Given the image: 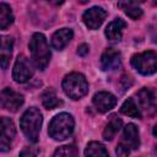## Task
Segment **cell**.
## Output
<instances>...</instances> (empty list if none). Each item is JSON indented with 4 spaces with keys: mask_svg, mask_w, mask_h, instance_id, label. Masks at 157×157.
I'll return each mask as SVG.
<instances>
[{
    "mask_svg": "<svg viewBox=\"0 0 157 157\" xmlns=\"http://www.w3.org/2000/svg\"><path fill=\"white\" fill-rule=\"evenodd\" d=\"M42 123H43L42 113L36 107L28 108L21 117V120H20L21 130L25 134V136L33 144H36L39 139Z\"/></svg>",
    "mask_w": 157,
    "mask_h": 157,
    "instance_id": "6da1fadb",
    "label": "cell"
},
{
    "mask_svg": "<svg viewBox=\"0 0 157 157\" xmlns=\"http://www.w3.org/2000/svg\"><path fill=\"white\" fill-rule=\"evenodd\" d=\"M31 59L34 66L39 70H44L50 61V50L47 38L42 33H34L29 40Z\"/></svg>",
    "mask_w": 157,
    "mask_h": 157,
    "instance_id": "7a4b0ae2",
    "label": "cell"
},
{
    "mask_svg": "<svg viewBox=\"0 0 157 157\" xmlns=\"http://www.w3.org/2000/svg\"><path fill=\"white\" fill-rule=\"evenodd\" d=\"M74 126H75V121L72 115L69 113H60L52 119L48 132L50 137H53L54 140L61 141L67 139L72 134Z\"/></svg>",
    "mask_w": 157,
    "mask_h": 157,
    "instance_id": "3957f363",
    "label": "cell"
},
{
    "mask_svg": "<svg viewBox=\"0 0 157 157\" xmlns=\"http://www.w3.org/2000/svg\"><path fill=\"white\" fill-rule=\"evenodd\" d=\"M63 90L71 99H81L88 92V83L86 77L80 72H71L63 80Z\"/></svg>",
    "mask_w": 157,
    "mask_h": 157,
    "instance_id": "277c9868",
    "label": "cell"
},
{
    "mask_svg": "<svg viewBox=\"0 0 157 157\" xmlns=\"http://www.w3.org/2000/svg\"><path fill=\"white\" fill-rule=\"evenodd\" d=\"M132 67L141 75H152L157 71V52L147 50L131 58Z\"/></svg>",
    "mask_w": 157,
    "mask_h": 157,
    "instance_id": "5b68a950",
    "label": "cell"
},
{
    "mask_svg": "<svg viewBox=\"0 0 157 157\" xmlns=\"http://www.w3.org/2000/svg\"><path fill=\"white\" fill-rule=\"evenodd\" d=\"M33 76V67L32 64L29 63V60L23 56V55H18L13 69H12V77L17 83H25L27 82L31 77Z\"/></svg>",
    "mask_w": 157,
    "mask_h": 157,
    "instance_id": "8992f818",
    "label": "cell"
},
{
    "mask_svg": "<svg viewBox=\"0 0 157 157\" xmlns=\"http://www.w3.org/2000/svg\"><path fill=\"white\" fill-rule=\"evenodd\" d=\"M23 104V96L11 88H4L1 91V107L9 112H17Z\"/></svg>",
    "mask_w": 157,
    "mask_h": 157,
    "instance_id": "52a82bcc",
    "label": "cell"
},
{
    "mask_svg": "<svg viewBox=\"0 0 157 157\" xmlns=\"http://www.w3.org/2000/svg\"><path fill=\"white\" fill-rule=\"evenodd\" d=\"M16 135V129L11 119L2 117L1 118V139H0V150L6 152L11 148V142Z\"/></svg>",
    "mask_w": 157,
    "mask_h": 157,
    "instance_id": "ba28073f",
    "label": "cell"
},
{
    "mask_svg": "<svg viewBox=\"0 0 157 157\" xmlns=\"http://www.w3.org/2000/svg\"><path fill=\"white\" fill-rule=\"evenodd\" d=\"M105 16H107V12L102 7L93 6L87 11H85V13L82 15V20H83V23L90 29H97L103 23Z\"/></svg>",
    "mask_w": 157,
    "mask_h": 157,
    "instance_id": "9c48e42d",
    "label": "cell"
},
{
    "mask_svg": "<svg viewBox=\"0 0 157 157\" xmlns=\"http://www.w3.org/2000/svg\"><path fill=\"white\" fill-rule=\"evenodd\" d=\"M121 64V56L120 53L113 48L107 49L101 58V66L102 70L104 71H114L117 69H119Z\"/></svg>",
    "mask_w": 157,
    "mask_h": 157,
    "instance_id": "30bf717a",
    "label": "cell"
},
{
    "mask_svg": "<svg viewBox=\"0 0 157 157\" xmlns=\"http://www.w3.org/2000/svg\"><path fill=\"white\" fill-rule=\"evenodd\" d=\"M93 104L98 112L105 113L114 108V105L117 104V98L109 92H98L93 96Z\"/></svg>",
    "mask_w": 157,
    "mask_h": 157,
    "instance_id": "8fae6325",
    "label": "cell"
},
{
    "mask_svg": "<svg viewBox=\"0 0 157 157\" xmlns=\"http://www.w3.org/2000/svg\"><path fill=\"white\" fill-rule=\"evenodd\" d=\"M121 144L129 147L130 150H136L140 146V137H139V130L135 124H128L124 128L123 131V139Z\"/></svg>",
    "mask_w": 157,
    "mask_h": 157,
    "instance_id": "7c38bea8",
    "label": "cell"
},
{
    "mask_svg": "<svg viewBox=\"0 0 157 157\" xmlns=\"http://www.w3.org/2000/svg\"><path fill=\"white\" fill-rule=\"evenodd\" d=\"M72 37H74L72 29H70V28H61V29L56 31L52 36V45L56 50H63L69 44V42L72 39Z\"/></svg>",
    "mask_w": 157,
    "mask_h": 157,
    "instance_id": "4fadbf2b",
    "label": "cell"
},
{
    "mask_svg": "<svg viewBox=\"0 0 157 157\" xmlns=\"http://www.w3.org/2000/svg\"><path fill=\"white\" fill-rule=\"evenodd\" d=\"M126 27V22L121 18H115L114 21H112L107 27H105V37L109 40L113 42H119L123 37V31Z\"/></svg>",
    "mask_w": 157,
    "mask_h": 157,
    "instance_id": "5bb4252c",
    "label": "cell"
},
{
    "mask_svg": "<svg viewBox=\"0 0 157 157\" xmlns=\"http://www.w3.org/2000/svg\"><path fill=\"white\" fill-rule=\"evenodd\" d=\"M12 48H13V39L11 37H1V49H0V63L1 67L5 70L7 69L12 54Z\"/></svg>",
    "mask_w": 157,
    "mask_h": 157,
    "instance_id": "9a60e30c",
    "label": "cell"
},
{
    "mask_svg": "<svg viewBox=\"0 0 157 157\" xmlns=\"http://www.w3.org/2000/svg\"><path fill=\"white\" fill-rule=\"evenodd\" d=\"M118 7L121 9L132 20H139L142 16V10L140 9V6L132 1V0H120L118 2Z\"/></svg>",
    "mask_w": 157,
    "mask_h": 157,
    "instance_id": "2e32d148",
    "label": "cell"
},
{
    "mask_svg": "<svg viewBox=\"0 0 157 157\" xmlns=\"http://www.w3.org/2000/svg\"><path fill=\"white\" fill-rule=\"evenodd\" d=\"M121 126H123L121 119H119L117 117H112V119L108 121V124L105 125V128L103 130V139L107 141L113 140V137L121 129Z\"/></svg>",
    "mask_w": 157,
    "mask_h": 157,
    "instance_id": "e0dca14e",
    "label": "cell"
},
{
    "mask_svg": "<svg viewBox=\"0 0 157 157\" xmlns=\"http://www.w3.org/2000/svg\"><path fill=\"white\" fill-rule=\"evenodd\" d=\"M12 23H13V13H12L11 7L7 4L1 2V5H0V28L6 29Z\"/></svg>",
    "mask_w": 157,
    "mask_h": 157,
    "instance_id": "ac0fdd59",
    "label": "cell"
},
{
    "mask_svg": "<svg viewBox=\"0 0 157 157\" xmlns=\"http://www.w3.org/2000/svg\"><path fill=\"white\" fill-rule=\"evenodd\" d=\"M120 112L123 114H125L128 117H132V118H141V115H142L139 105L135 103V101L132 98H128L123 103V105L120 108Z\"/></svg>",
    "mask_w": 157,
    "mask_h": 157,
    "instance_id": "d6986e66",
    "label": "cell"
},
{
    "mask_svg": "<svg viewBox=\"0 0 157 157\" xmlns=\"http://www.w3.org/2000/svg\"><path fill=\"white\" fill-rule=\"evenodd\" d=\"M42 103H43V105L47 109H54V108H56L58 105L61 104V101L56 97L55 92L52 88H49V90H45L43 92V94H42Z\"/></svg>",
    "mask_w": 157,
    "mask_h": 157,
    "instance_id": "ffe728a7",
    "label": "cell"
},
{
    "mask_svg": "<svg viewBox=\"0 0 157 157\" xmlns=\"http://www.w3.org/2000/svg\"><path fill=\"white\" fill-rule=\"evenodd\" d=\"M85 156H108V151L102 144L92 141L87 145L85 150Z\"/></svg>",
    "mask_w": 157,
    "mask_h": 157,
    "instance_id": "44dd1931",
    "label": "cell"
},
{
    "mask_svg": "<svg viewBox=\"0 0 157 157\" xmlns=\"http://www.w3.org/2000/svg\"><path fill=\"white\" fill-rule=\"evenodd\" d=\"M76 148L72 145H66V146H61L59 148H56V151L54 152V156H75Z\"/></svg>",
    "mask_w": 157,
    "mask_h": 157,
    "instance_id": "7402d4cb",
    "label": "cell"
},
{
    "mask_svg": "<svg viewBox=\"0 0 157 157\" xmlns=\"http://www.w3.org/2000/svg\"><path fill=\"white\" fill-rule=\"evenodd\" d=\"M115 153H117L118 156H128V155L130 153V148H129V147H126L125 145H123V144L120 142V144L117 146Z\"/></svg>",
    "mask_w": 157,
    "mask_h": 157,
    "instance_id": "603a6c76",
    "label": "cell"
},
{
    "mask_svg": "<svg viewBox=\"0 0 157 157\" xmlns=\"http://www.w3.org/2000/svg\"><path fill=\"white\" fill-rule=\"evenodd\" d=\"M87 53H88V45H87V44H81V45L77 48V54H78V55L85 56Z\"/></svg>",
    "mask_w": 157,
    "mask_h": 157,
    "instance_id": "cb8c5ba5",
    "label": "cell"
},
{
    "mask_svg": "<svg viewBox=\"0 0 157 157\" xmlns=\"http://www.w3.org/2000/svg\"><path fill=\"white\" fill-rule=\"evenodd\" d=\"M47 1L50 2V4H53V5H61V4L65 2V0H47Z\"/></svg>",
    "mask_w": 157,
    "mask_h": 157,
    "instance_id": "d4e9b609",
    "label": "cell"
},
{
    "mask_svg": "<svg viewBox=\"0 0 157 157\" xmlns=\"http://www.w3.org/2000/svg\"><path fill=\"white\" fill-rule=\"evenodd\" d=\"M153 135L157 137V124L155 125V128H153Z\"/></svg>",
    "mask_w": 157,
    "mask_h": 157,
    "instance_id": "484cf974",
    "label": "cell"
},
{
    "mask_svg": "<svg viewBox=\"0 0 157 157\" xmlns=\"http://www.w3.org/2000/svg\"><path fill=\"white\" fill-rule=\"evenodd\" d=\"M78 1H80V2H81V4H85V2H87V1H88V0H78Z\"/></svg>",
    "mask_w": 157,
    "mask_h": 157,
    "instance_id": "4316f807",
    "label": "cell"
},
{
    "mask_svg": "<svg viewBox=\"0 0 157 157\" xmlns=\"http://www.w3.org/2000/svg\"><path fill=\"white\" fill-rule=\"evenodd\" d=\"M152 4H153V5H157V0H153V1H152Z\"/></svg>",
    "mask_w": 157,
    "mask_h": 157,
    "instance_id": "83f0119b",
    "label": "cell"
},
{
    "mask_svg": "<svg viewBox=\"0 0 157 157\" xmlns=\"http://www.w3.org/2000/svg\"><path fill=\"white\" fill-rule=\"evenodd\" d=\"M137 1H140V2H145L146 0H137Z\"/></svg>",
    "mask_w": 157,
    "mask_h": 157,
    "instance_id": "f1b7e54d",
    "label": "cell"
}]
</instances>
